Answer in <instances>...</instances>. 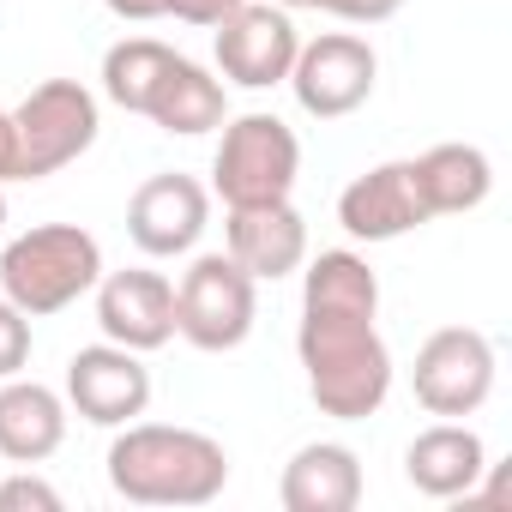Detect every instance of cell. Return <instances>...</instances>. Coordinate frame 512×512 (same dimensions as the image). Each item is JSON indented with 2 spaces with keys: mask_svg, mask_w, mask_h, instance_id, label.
<instances>
[{
  "mask_svg": "<svg viewBox=\"0 0 512 512\" xmlns=\"http://www.w3.org/2000/svg\"><path fill=\"white\" fill-rule=\"evenodd\" d=\"M296 356L308 368V398L332 422H368L392 392V350L362 308H302Z\"/></svg>",
  "mask_w": 512,
  "mask_h": 512,
  "instance_id": "obj_1",
  "label": "cell"
},
{
  "mask_svg": "<svg viewBox=\"0 0 512 512\" xmlns=\"http://www.w3.org/2000/svg\"><path fill=\"white\" fill-rule=\"evenodd\" d=\"M109 488L133 506H211L229 482V452L175 422H127L109 440Z\"/></svg>",
  "mask_w": 512,
  "mask_h": 512,
  "instance_id": "obj_2",
  "label": "cell"
},
{
  "mask_svg": "<svg viewBox=\"0 0 512 512\" xmlns=\"http://www.w3.org/2000/svg\"><path fill=\"white\" fill-rule=\"evenodd\" d=\"M103 278V247L79 223H37L0 247V296L25 308L31 320H49L91 296Z\"/></svg>",
  "mask_w": 512,
  "mask_h": 512,
  "instance_id": "obj_3",
  "label": "cell"
},
{
  "mask_svg": "<svg viewBox=\"0 0 512 512\" xmlns=\"http://www.w3.org/2000/svg\"><path fill=\"white\" fill-rule=\"evenodd\" d=\"M302 175V139L278 115H229L217 157H211V193L229 205H278L296 193Z\"/></svg>",
  "mask_w": 512,
  "mask_h": 512,
  "instance_id": "obj_4",
  "label": "cell"
},
{
  "mask_svg": "<svg viewBox=\"0 0 512 512\" xmlns=\"http://www.w3.org/2000/svg\"><path fill=\"white\" fill-rule=\"evenodd\" d=\"M97 97L79 79H43L13 109V181H43L97 145Z\"/></svg>",
  "mask_w": 512,
  "mask_h": 512,
  "instance_id": "obj_5",
  "label": "cell"
},
{
  "mask_svg": "<svg viewBox=\"0 0 512 512\" xmlns=\"http://www.w3.org/2000/svg\"><path fill=\"white\" fill-rule=\"evenodd\" d=\"M260 320V284H253L229 253H199L175 284V338H187L205 356L241 350Z\"/></svg>",
  "mask_w": 512,
  "mask_h": 512,
  "instance_id": "obj_6",
  "label": "cell"
},
{
  "mask_svg": "<svg viewBox=\"0 0 512 512\" xmlns=\"http://www.w3.org/2000/svg\"><path fill=\"white\" fill-rule=\"evenodd\" d=\"M410 392L428 416L440 422H464L488 404L494 392V344L476 326H440L410 368Z\"/></svg>",
  "mask_w": 512,
  "mask_h": 512,
  "instance_id": "obj_7",
  "label": "cell"
},
{
  "mask_svg": "<svg viewBox=\"0 0 512 512\" xmlns=\"http://www.w3.org/2000/svg\"><path fill=\"white\" fill-rule=\"evenodd\" d=\"M374 79H380V61L368 49V37L356 31H326L314 43L296 49V67H290V91L302 103V115L314 121H344L356 115L368 97H374Z\"/></svg>",
  "mask_w": 512,
  "mask_h": 512,
  "instance_id": "obj_8",
  "label": "cell"
},
{
  "mask_svg": "<svg viewBox=\"0 0 512 512\" xmlns=\"http://www.w3.org/2000/svg\"><path fill=\"white\" fill-rule=\"evenodd\" d=\"M211 31H217V73H223V85H241V91L284 85L296 67V49H302L296 19L284 7H272V0H241Z\"/></svg>",
  "mask_w": 512,
  "mask_h": 512,
  "instance_id": "obj_9",
  "label": "cell"
},
{
  "mask_svg": "<svg viewBox=\"0 0 512 512\" xmlns=\"http://www.w3.org/2000/svg\"><path fill=\"white\" fill-rule=\"evenodd\" d=\"M211 223V187L169 169V175H151L133 187L127 199V235L139 253H151V260H175V253H193L199 235Z\"/></svg>",
  "mask_w": 512,
  "mask_h": 512,
  "instance_id": "obj_10",
  "label": "cell"
},
{
  "mask_svg": "<svg viewBox=\"0 0 512 512\" xmlns=\"http://www.w3.org/2000/svg\"><path fill=\"white\" fill-rule=\"evenodd\" d=\"M67 404L97 428H127L151 404V368L127 344H85L67 362Z\"/></svg>",
  "mask_w": 512,
  "mask_h": 512,
  "instance_id": "obj_11",
  "label": "cell"
},
{
  "mask_svg": "<svg viewBox=\"0 0 512 512\" xmlns=\"http://www.w3.org/2000/svg\"><path fill=\"white\" fill-rule=\"evenodd\" d=\"M97 326L109 344H127L139 356L163 350L175 338V284L145 266L103 272L97 278Z\"/></svg>",
  "mask_w": 512,
  "mask_h": 512,
  "instance_id": "obj_12",
  "label": "cell"
},
{
  "mask_svg": "<svg viewBox=\"0 0 512 512\" xmlns=\"http://www.w3.org/2000/svg\"><path fill=\"white\" fill-rule=\"evenodd\" d=\"M223 253L253 284H278V278L302 272V260H308V223H302V211L290 199H278V205H229Z\"/></svg>",
  "mask_w": 512,
  "mask_h": 512,
  "instance_id": "obj_13",
  "label": "cell"
},
{
  "mask_svg": "<svg viewBox=\"0 0 512 512\" xmlns=\"http://www.w3.org/2000/svg\"><path fill=\"white\" fill-rule=\"evenodd\" d=\"M338 223H344L350 241H398V235L422 229L428 205H422V187H416V163L398 157V163L362 169L338 193Z\"/></svg>",
  "mask_w": 512,
  "mask_h": 512,
  "instance_id": "obj_14",
  "label": "cell"
},
{
  "mask_svg": "<svg viewBox=\"0 0 512 512\" xmlns=\"http://www.w3.org/2000/svg\"><path fill=\"white\" fill-rule=\"evenodd\" d=\"M404 476L416 494L428 500H458V494H476V482L488 476V446L476 428L464 422H434L422 428L410 446H404Z\"/></svg>",
  "mask_w": 512,
  "mask_h": 512,
  "instance_id": "obj_15",
  "label": "cell"
},
{
  "mask_svg": "<svg viewBox=\"0 0 512 512\" xmlns=\"http://www.w3.org/2000/svg\"><path fill=\"white\" fill-rule=\"evenodd\" d=\"M67 440V398L43 380H0V458L7 464H43Z\"/></svg>",
  "mask_w": 512,
  "mask_h": 512,
  "instance_id": "obj_16",
  "label": "cell"
},
{
  "mask_svg": "<svg viewBox=\"0 0 512 512\" xmlns=\"http://www.w3.org/2000/svg\"><path fill=\"white\" fill-rule=\"evenodd\" d=\"M278 500L284 512H356L362 500V458L338 440H314L302 446L284 476H278Z\"/></svg>",
  "mask_w": 512,
  "mask_h": 512,
  "instance_id": "obj_17",
  "label": "cell"
},
{
  "mask_svg": "<svg viewBox=\"0 0 512 512\" xmlns=\"http://www.w3.org/2000/svg\"><path fill=\"white\" fill-rule=\"evenodd\" d=\"M410 163H416V187H422L428 217H464L494 193V163L482 145H434Z\"/></svg>",
  "mask_w": 512,
  "mask_h": 512,
  "instance_id": "obj_18",
  "label": "cell"
},
{
  "mask_svg": "<svg viewBox=\"0 0 512 512\" xmlns=\"http://www.w3.org/2000/svg\"><path fill=\"white\" fill-rule=\"evenodd\" d=\"M145 121H157L163 133H181V139L217 133V127L229 121V85H223V79H211L199 61L175 55L169 79L157 85V97H151V109H145Z\"/></svg>",
  "mask_w": 512,
  "mask_h": 512,
  "instance_id": "obj_19",
  "label": "cell"
},
{
  "mask_svg": "<svg viewBox=\"0 0 512 512\" xmlns=\"http://www.w3.org/2000/svg\"><path fill=\"white\" fill-rule=\"evenodd\" d=\"M169 67H175L169 43H157V37H121L103 55V97L115 109H127V115H145L151 97H157V85L169 79Z\"/></svg>",
  "mask_w": 512,
  "mask_h": 512,
  "instance_id": "obj_20",
  "label": "cell"
},
{
  "mask_svg": "<svg viewBox=\"0 0 512 512\" xmlns=\"http://www.w3.org/2000/svg\"><path fill=\"white\" fill-rule=\"evenodd\" d=\"M25 362H31V314L0 296V380L25 374Z\"/></svg>",
  "mask_w": 512,
  "mask_h": 512,
  "instance_id": "obj_21",
  "label": "cell"
},
{
  "mask_svg": "<svg viewBox=\"0 0 512 512\" xmlns=\"http://www.w3.org/2000/svg\"><path fill=\"white\" fill-rule=\"evenodd\" d=\"M0 512H61V494L43 476H31V464H25V476L0 482Z\"/></svg>",
  "mask_w": 512,
  "mask_h": 512,
  "instance_id": "obj_22",
  "label": "cell"
},
{
  "mask_svg": "<svg viewBox=\"0 0 512 512\" xmlns=\"http://www.w3.org/2000/svg\"><path fill=\"white\" fill-rule=\"evenodd\" d=\"M241 0H163V19H181V25H223Z\"/></svg>",
  "mask_w": 512,
  "mask_h": 512,
  "instance_id": "obj_23",
  "label": "cell"
},
{
  "mask_svg": "<svg viewBox=\"0 0 512 512\" xmlns=\"http://www.w3.org/2000/svg\"><path fill=\"white\" fill-rule=\"evenodd\" d=\"M404 0H320V13L332 19H350V25H386Z\"/></svg>",
  "mask_w": 512,
  "mask_h": 512,
  "instance_id": "obj_24",
  "label": "cell"
},
{
  "mask_svg": "<svg viewBox=\"0 0 512 512\" xmlns=\"http://www.w3.org/2000/svg\"><path fill=\"white\" fill-rule=\"evenodd\" d=\"M103 7H109L115 19H127V25H151V19H163V0H103Z\"/></svg>",
  "mask_w": 512,
  "mask_h": 512,
  "instance_id": "obj_25",
  "label": "cell"
},
{
  "mask_svg": "<svg viewBox=\"0 0 512 512\" xmlns=\"http://www.w3.org/2000/svg\"><path fill=\"white\" fill-rule=\"evenodd\" d=\"M0 181H13V109H0Z\"/></svg>",
  "mask_w": 512,
  "mask_h": 512,
  "instance_id": "obj_26",
  "label": "cell"
},
{
  "mask_svg": "<svg viewBox=\"0 0 512 512\" xmlns=\"http://www.w3.org/2000/svg\"><path fill=\"white\" fill-rule=\"evenodd\" d=\"M272 7H284V13H296V7H320V0H272Z\"/></svg>",
  "mask_w": 512,
  "mask_h": 512,
  "instance_id": "obj_27",
  "label": "cell"
},
{
  "mask_svg": "<svg viewBox=\"0 0 512 512\" xmlns=\"http://www.w3.org/2000/svg\"><path fill=\"white\" fill-rule=\"evenodd\" d=\"M0 229H7V193H0Z\"/></svg>",
  "mask_w": 512,
  "mask_h": 512,
  "instance_id": "obj_28",
  "label": "cell"
}]
</instances>
